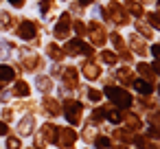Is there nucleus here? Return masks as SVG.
I'll list each match as a JSON object with an SVG mask.
<instances>
[{
    "instance_id": "obj_1",
    "label": "nucleus",
    "mask_w": 160,
    "mask_h": 149,
    "mask_svg": "<svg viewBox=\"0 0 160 149\" xmlns=\"http://www.w3.org/2000/svg\"><path fill=\"white\" fill-rule=\"evenodd\" d=\"M105 94H108V99L114 103V105H118V107H129L132 105V94L127 92V90H123V88H105Z\"/></svg>"
},
{
    "instance_id": "obj_2",
    "label": "nucleus",
    "mask_w": 160,
    "mask_h": 149,
    "mask_svg": "<svg viewBox=\"0 0 160 149\" xmlns=\"http://www.w3.org/2000/svg\"><path fill=\"white\" fill-rule=\"evenodd\" d=\"M129 51L136 53V55H140V57H147L149 55V44H147L145 37H140L138 33H134V35H129Z\"/></svg>"
},
{
    "instance_id": "obj_3",
    "label": "nucleus",
    "mask_w": 160,
    "mask_h": 149,
    "mask_svg": "<svg viewBox=\"0 0 160 149\" xmlns=\"http://www.w3.org/2000/svg\"><path fill=\"white\" fill-rule=\"evenodd\" d=\"M108 13L112 16V20L116 22V24H129V13L116 2V0H114V2L108 7Z\"/></svg>"
},
{
    "instance_id": "obj_4",
    "label": "nucleus",
    "mask_w": 160,
    "mask_h": 149,
    "mask_svg": "<svg viewBox=\"0 0 160 149\" xmlns=\"http://www.w3.org/2000/svg\"><path fill=\"white\" fill-rule=\"evenodd\" d=\"M136 72L140 75V79H145V81H149V83H156V79H158V75H156L153 66H151V64H147V62H138Z\"/></svg>"
},
{
    "instance_id": "obj_5",
    "label": "nucleus",
    "mask_w": 160,
    "mask_h": 149,
    "mask_svg": "<svg viewBox=\"0 0 160 149\" xmlns=\"http://www.w3.org/2000/svg\"><path fill=\"white\" fill-rule=\"evenodd\" d=\"M125 11L129 13V16H134L136 20L138 18H145V5L140 2V0H125Z\"/></svg>"
},
{
    "instance_id": "obj_6",
    "label": "nucleus",
    "mask_w": 160,
    "mask_h": 149,
    "mask_svg": "<svg viewBox=\"0 0 160 149\" xmlns=\"http://www.w3.org/2000/svg\"><path fill=\"white\" fill-rule=\"evenodd\" d=\"M134 27H136V33H138L140 37H145L147 42H149V40H153L156 31H153V29H151V27H149V24L145 22V18H138V20L134 22Z\"/></svg>"
},
{
    "instance_id": "obj_7",
    "label": "nucleus",
    "mask_w": 160,
    "mask_h": 149,
    "mask_svg": "<svg viewBox=\"0 0 160 149\" xmlns=\"http://www.w3.org/2000/svg\"><path fill=\"white\" fill-rule=\"evenodd\" d=\"M134 88H136V92L138 94H142V97H151L153 94V90H156V86L153 83H149V81H145V79H134V83H132Z\"/></svg>"
},
{
    "instance_id": "obj_8",
    "label": "nucleus",
    "mask_w": 160,
    "mask_h": 149,
    "mask_svg": "<svg viewBox=\"0 0 160 149\" xmlns=\"http://www.w3.org/2000/svg\"><path fill=\"white\" fill-rule=\"evenodd\" d=\"M145 22H147L156 33H160V13H158V11H149V13H145Z\"/></svg>"
},
{
    "instance_id": "obj_9",
    "label": "nucleus",
    "mask_w": 160,
    "mask_h": 149,
    "mask_svg": "<svg viewBox=\"0 0 160 149\" xmlns=\"http://www.w3.org/2000/svg\"><path fill=\"white\" fill-rule=\"evenodd\" d=\"M66 51H68L70 55H81V53H86V51H88V46H86L83 42L75 40V42H70V44L66 46Z\"/></svg>"
},
{
    "instance_id": "obj_10",
    "label": "nucleus",
    "mask_w": 160,
    "mask_h": 149,
    "mask_svg": "<svg viewBox=\"0 0 160 149\" xmlns=\"http://www.w3.org/2000/svg\"><path fill=\"white\" fill-rule=\"evenodd\" d=\"M79 112H81V105H79V103H68V107H66L68 121H77V118H79Z\"/></svg>"
},
{
    "instance_id": "obj_11",
    "label": "nucleus",
    "mask_w": 160,
    "mask_h": 149,
    "mask_svg": "<svg viewBox=\"0 0 160 149\" xmlns=\"http://www.w3.org/2000/svg\"><path fill=\"white\" fill-rule=\"evenodd\" d=\"M18 33H20V37L29 40V37H33V35H35V27H33L31 22H24V24L20 27V31H18Z\"/></svg>"
},
{
    "instance_id": "obj_12",
    "label": "nucleus",
    "mask_w": 160,
    "mask_h": 149,
    "mask_svg": "<svg viewBox=\"0 0 160 149\" xmlns=\"http://www.w3.org/2000/svg\"><path fill=\"white\" fill-rule=\"evenodd\" d=\"M13 79V70L9 66H0V81H9Z\"/></svg>"
},
{
    "instance_id": "obj_13",
    "label": "nucleus",
    "mask_w": 160,
    "mask_h": 149,
    "mask_svg": "<svg viewBox=\"0 0 160 149\" xmlns=\"http://www.w3.org/2000/svg\"><path fill=\"white\" fill-rule=\"evenodd\" d=\"M149 55L153 57V62H158V64H160V42H156V44H151V46H149Z\"/></svg>"
},
{
    "instance_id": "obj_14",
    "label": "nucleus",
    "mask_w": 160,
    "mask_h": 149,
    "mask_svg": "<svg viewBox=\"0 0 160 149\" xmlns=\"http://www.w3.org/2000/svg\"><path fill=\"white\" fill-rule=\"evenodd\" d=\"M103 62H108V64H114V62H116V55H114L112 51H103Z\"/></svg>"
},
{
    "instance_id": "obj_15",
    "label": "nucleus",
    "mask_w": 160,
    "mask_h": 149,
    "mask_svg": "<svg viewBox=\"0 0 160 149\" xmlns=\"http://www.w3.org/2000/svg\"><path fill=\"white\" fill-rule=\"evenodd\" d=\"M9 13H0V29H7L9 27Z\"/></svg>"
},
{
    "instance_id": "obj_16",
    "label": "nucleus",
    "mask_w": 160,
    "mask_h": 149,
    "mask_svg": "<svg viewBox=\"0 0 160 149\" xmlns=\"http://www.w3.org/2000/svg\"><path fill=\"white\" fill-rule=\"evenodd\" d=\"M16 94H29L27 83H18V86H16Z\"/></svg>"
},
{
    "instance_id": "obj_17",
    "label": "nucleus",
    "mask_w": 160,
    "mask_h": 149,
    "mask_svg": "<svg viewBox=\"0 0 160 149\" xmlns=\"http://www.w3.org/2000/svg\"><path fill=\"white\" fill-rule=\"evenodd\" d=\"M86 75H88V77H97V75H99L97 66H86Z\"/></svg>"
},
{
    "instance_id": "obj_18",
    "label": "nucleus",
    "mask_w": 160,
    "mask_h": 149,
    "mask_svg": "<svg viewBox=\"0 0 160 149\" xmlns=\"http://www.w3.org/2000/svg\"><path fill=\"white\" fill-rule=\"evenodd\" d=\"M9 2H11L13 7H22V5H24V0H9Z\"/></svg>"
},
{
    "instance_id": "obj_19",
    "label": "nucleus",
    "mask_w": 160,
    "mask_h": 149,
    "mask_svg": "<svg viewBox=\"0 0 160 149\" xmlns=\"http://www.w3.org/2000/svg\"><path fill=\"white\" fill-rule=\"evenodd\" d=\"M153 5H156V11L160 13V0H156V2H153Z\"/></svg>"
},
{
    "instance_id": "obj_20",
    "label": "nucleus",
    "mask_w": 160,
    "mask_h": 149,
    "mask_svg": "<svg viewBox=\"0 0 160 149\" xmlns=\"http://www.w3.org/2000/svg\"><path fill=\"white\" fill-rule=\"evenodd\" d=\"M5 132H7V127H5L2 123H0V134H5Z\"/></svg>"
},
{
    "instance_id": "obj_21",
    "label": "nucleus",
    "mask_w": 160,
    "mask_h": 149,
    "mask_svg": "<svg viewBox=\"0 0 160 149\" xmlns=\"http://www.w3.org/2000/svg\"><path fill=\"white\" fill-rule=\"evenodd\" d=\"M140 2H142V5H145V2L149 5V2H156V0H140Z\"/></svg>"
},
{
    "instance_id": "obj_22",
    "label": "nucleus",
    "mask_w": 160,
    "mask_h": 149,
    "mask_svg": "<svg viewBox=\"0 0 160 149\" xmlns=\"http://www.w3.org/2000/svg\"><path fill=\"white\" fill-rule=\"evenodd\" d=\"M92 2V0H81V5H90Z\"/></svg>"
},
{
    "instance_id": "obj_23",
    "label": "nucleus",
    "mask_w": 160,
    "mask_h": 149,
    "mask_svg": "<svg viewBox=\"0 0 160 149\" xmlns=\"http://www.w3.org/2000/svg\"><path fill=\"white\" fill-rule=\"evenodd\" d=\"M156 90H158V94H160V81H158V86H156Z\"/></svg>"
}]
</instances>
